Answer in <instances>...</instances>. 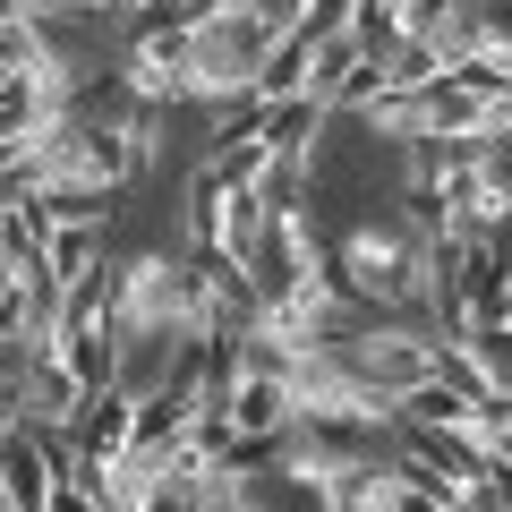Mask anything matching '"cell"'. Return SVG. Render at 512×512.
<instances>
[{"label":"cell","instance_id":"cell-4","mask_svg":"<svg viewBox=\"0 0 512 512\" xmlns=\"http://www.w3.org/2000/svg\"><path fill=\"white\" fill-rule=\"evenodd\" d=\"M111 265V231L103 222H52V239H43V274H52V291H77V282H94Z\"/></svg>","mask_w":512,"mask_h":512},{"label":"cell","instance_id":"cell-9","mask_svg":"<svg viewBox=\"0 0 512 512\" xmlns=\"http://www.w3.org/2000/svg\"><path fill=\"white\" fill-rule=\"evenodd\" d=\"M393 9H402V26H410V18H419V9H427V0H393Z\"/></svg>","mask_w":512,"mask_h":512},{"label":"cell","instance_id":"cell-10","mask_svg":"<svg viewBox=\"0 0 512 512\" xmlns=\"http://www.w3.org/2000/svg\"><path fill=\"white\" fill-rule=\"evenodd\" d=\"M137 9H154V0H120V18H137Z\"/></svg>","mask_w":512,"mask_h":512},{"label":"cell","instance_id":"cell-1","mask_svg":"<svg viewBox=\"0 0 512 512\" xmlns=\"http://www.w3.org/2000/svg\"><path fill=\"white\" fill-rule=\"evenodd\" d=\"M325 248H333V282H342V299H359V308H376V316H419L427 231H410L393 205L350 214L342 231H325Z\"/></svg>","mask_w":512,"mask_h":512},{"label":"cell","instance_id":"cell-6","mask_svg":"<svg viewBox=\"0 0 512 512\" xmlns=\"http://www.w3.org/2000/svg\"><path fill=\"white\" fill-rule=\"evenodd\" d=\"M384 77H393V94H419V86H436V77H444V60H436V43H427V35H402L393 52H384Z\"/></svg>","mask_w":512,"mask_h":512},{"label":"cell","instance_id":"cell-5","mask_svg":"<svg viewBox=\"0 0 512 512\" xmlns=\"http://www.w3.org/2000/svg\"><path fill=\"white\" fill-rule=\"evenodd\" d=\"M325 128H333V111L316 103V94H291V103H265V154H282V163H316Z\"/></svg>","mask_w":512,"mask_h":512},{"label":"cell","instance_id":"cell-8","mask_svg":"<svg viewBox=\"0 0 512 512\" xmlns=\"http://www.w3.org/2000/svg\"><path fill=\"white\" fill-rule=\"evenodd\" d=\"M444 512H495V504H487V495H453V504H444Z\"/></svg>","mask_w":512,"mask_h":512},{"label":"cell","instance_id":"cell-2","mask_svg":"<svg viewBox=\"0 0 512 512\" xmlns=\"http://www.w3.org/2000/svg\"><path fill=\"white\" fill-rule=\"evenodd\" d=\"M350 367H359L367 384H376L384 402H402V393H419V384H436V359H444V342L419 325V316H384V325H367L359 342L342 350Z\"/></svg>","mask_w":512,"mask_h":512},{"label":"cell","instance_id":"cell-3","mask_svg":"<svg viewBox=\"0 0 512 512\" xmlns=\"http://www.w3.org/2000/svg\"><path fill=\"white\" fill-rule=\"evenodd\" d=\"M69 444H77V461H120L137 444V402H128L120 384L111 393H86L77 419H69Z\"/></svg>","mask_w":512,"mask_h":512},{"label":"cell","instance_id":"cell-7","mask_svg":"<svg viewBox=\"0 0 512 512\" xmlns=\"http://www.w3.org/2000/svg\"><path fill=\"white\" fill-rule=\"evenodd\" d=\"M52 18H77V26L86 18H120V0H52Z\"/></svg>","mask_w":512,"mask_h":512}]
</instances>
